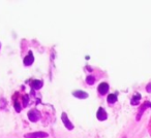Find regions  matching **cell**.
Instances as JSON below:
<instances>
[{"label": "cell", "instance_id": "2", "mask_svg": "<svg viewBox=\"0 0 151 138\" xmlns=\"http://www.w3.org/2000/svg\"><path fill=\"white\" fill-rule=\"evenodd\" d=\"M28 117H29V120L31 122H37L38 120H40V115L37 110L33 109V110H30L29 112H28Z\"/></svg>", "mask_w": 151, "mask_h": 138}, {"label": "cell", "instance_id": "7", "mask_svg": "<svg viewBox=\"0 0 151 138\" xmlns=\"http://www.w3.org/2000/svg\"><path fill=\"white\" fill-rule=\"evenodd\" d=\"M73 95L77 98H80V99H85L88 97V94L84 91H76V92L73 93Z\"/></svg>", "mask_w": 151, "mask_h": 138}, {"label": "cell", "instance_id": "9", "mask_svg": "<svg viewBox=\"0 0 151 138\" xmlns=\"http://www.w3.org/2000/svg\"><path fill=\"white\" fill-rule=\"evenodd\" d=\"M116 101H117V95L116 94H110L109 96H108V102L109 103H115Z\"/></svg>", "mask_w": 151, "mask_h": 138}, {"label": "cell", "instance_id": "8", "mask_svg": "<svg viewBox=\"0 0 151 138\" xmlns=\"http://www.w3.org/2000/svg\"><path fill=\"white\" fill-rule=\"evenodd\" d=\"M31 86H32V88H33L34 90H40V89L42 87V80H33V82H32Z\"/></svg>", "mask_w": 151, "mask_h": 138}, {"label": "cell", "instance_id": "10", "mask_svg": "<svg viewBox=\"0 0 151 138\" xmlns=\"http://www.w3.org/2000/svg\"><path fill=\"white\" fill-rule=\"evenodd\" d=\"M140 99H141V95H140V94L134 95V98L132 99V105H137V104H139V101H140Z\"/></svg>", "mask_w": 151, "mask_h": 138}, {"label": "cell", "instance_id": "5", "mask_svg": "<svg viewBox=\"0 0 151 138\" xmlns=\"http://www.w3.org/2000/svg\"><path fill=\"white\" fill-rule=\"evenodd\" d=\"M33 61H34V57H33V55H32V53L31 52H29V54L27 55V56L24 58V65H26V66H30V65L33 63Z\"/></svg>", "mask_w": 151, "mask_h": 138}, {"label": "cell", "instance_id": "12", "mask_svg": "<svg viewBox=\"0 0 151 138\" xmlns=\"http://www.w3.org/2000/svg\"><path fill=\"white\" fill-rule=\"evenodd\" d=\"M14 106H15V109H16V111H17V112H20V111H21V106H20L19 102H15Z\"/></svg>", "mask_w": 151, "mask_h": 138}, {"label": "cell", "instance_id": "1", "mask_svg": "<svg viewBox=\"0 0 151 138\" xmlns=\"http://www.w3.org/2000/svg\"><path fill=\"white\" fill-rule=\"evenodd\" d=\"M48 136H49V134L46 133V132H33V133L25 134L24 137L25 138H47Z\"/></svg>", "mask_w": 151, "mask_h": 138}, {"label": "cell", "instance_id": "11", "mask_svg": "<svg viewBox=\"0 0 151 138\" xmlns=\"http://www.w3.org/2000/svg\"><path fill=\"white\" fill-rule=\"evenodd\" d=\"M86 83L88 85H93L95 83V78H94V76H92V75H89V76H87V78H86Z\"/></svg>", "mask_w": 151, "mask_h": 138}, {"label": "cell", "instance_id": "3", "mask_svg": "<svg viewBox=\"0 0 151 138\" xmlns=\"http://www.w3.org/2000/svg\"><path fill=\"white\" fill-rule=\"evenodd\" d=\"M61 119H62V122H63V124L65 125V127L67 128L68 130H73V124L69 122V120H68V117H67V115H66V113L65 112H63L62 115H61Z\"/></svg>", "mask_w": 151, "mask_h": 138}, {"label": "cell", "instance_id": "13", "mask_svg": "<svg viewBox=\"0 0 151 138\" xmlns=\"http://www.w3.org/2000/svg\"><path fill=\"white\" fill-rule=\"evenodd\" d=\"M23 99H24V106H27V104H28V96H24Z\"/></svg>", "mask_w": 151, "mask_h": 138}, {"label": "cell", "instance_id": "4", "mask_svg": "<svg viewBox=\"0 0 151 138\" xmlns=\"http://www.w3.org/2000/svg\"><path fill=\"white\" fill-rule=\"evenodd\" d=\"M97 90H99V92L101 93V95L107 94L108 91H109V85H108L107 83H101L99 86V88H97Z\"/></svg>", "mask_w": 151, "mask_h": 138}, {"label": "cell", "instance_id": "14", "mask_svg": "<svg viewBox=\"0 0 151 138\" xmlns=\"http://www.w3.org/2000/svg\"><path fill=\"white\" fill-rule=\"evenodd\" d=\"M146 91L148 93H151V83L150 84H148L147 85V87H146Z\"/></svg>", "mask_w": 151, "mask_h": 138}, {"label": "cell", "instance_id": "6", "mask_svg": "<svg viewBox=\"0 0 151 138\" xmlns=\"http://www.w3.org/2000/svg\"><path fill=\"white\" fill-rule=\"evenodd\" d=\"M96 117H97V119H99V121H105V120L107 119V112H106L105 109H104L103 107H99V111H97Z\"/></svg>", "mask_w": 151, "mask_h": 138}]
</instances>
